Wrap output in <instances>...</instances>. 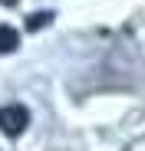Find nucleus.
Wrapping results in <instances>:
<instances>
[{"instance_id":"20e7f679","label":"nucleus","mask_w":145,"mask_h":151,"mask_svg":"<svg viewBox=\"0 0 145 151\" xmlns=\"http://www.w3.org/2000/svg\"><path fill=\"white\" fill-rule=\"evenodd\" d=\"M0 4H4V7H13V4H17V0H0Z\"/></svg>"},{"instance_id":"f257e3e1","label":"nucleus","mask_w":145,"mask_h":151,"mask_svg":"<svg viewBox=\"0 0 145 151\" xmlns=\"http://www.w3.org/2000/svg\"><path fill=\"white\" fill-rule=\"evenodd\" d=\"M27 125H30L27 105H4V109H0V132H4L7 138L23 135V132H27Z\"/></svg>"},{"instance_id":"7ed1b4c3","label":"nucleus","mask_w":145,"mask_h":151,"mask_svg":"<svg viewBox=\"0 0 145 151\" xmlns=\"http://www.w3.org/2000/svg\"><path fill=\"white\" fill-rule=\"evenodd\" d=\"M53 20V13L46 10V13H33L30 20H27V30H40V27H46V23Z\"/></svg>"},{"instance_id":"f03ea898","label":"nucleus","mask_w":145,"mask_h":151,"mask_svg":"<svg viewBox=\"0 0 145 151\" xmlns=\"http://www.w3.org/2000/svg\"><path fill=\"white\" fill-rule=\"evenodd\" d=\"M20 46V33L13 27H0V53H13Z\"/></svg>"}]
</instances>
